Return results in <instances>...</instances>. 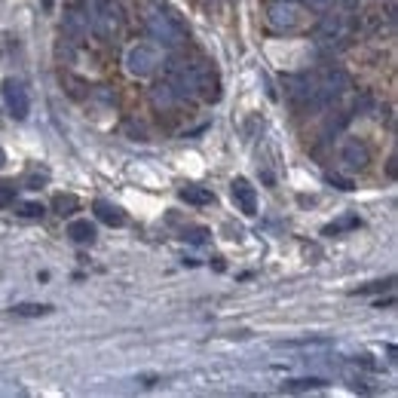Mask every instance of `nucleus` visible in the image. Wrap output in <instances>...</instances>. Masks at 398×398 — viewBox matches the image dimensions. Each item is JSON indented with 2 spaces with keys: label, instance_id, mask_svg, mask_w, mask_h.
Listing matches in <instances>:
<instances>
[{
  "label": "nucleus",
  "instance_id": "obj_1",
  "mask_svg": "<svg viewBox=\"0 0 398 398\" xmlns=\"http://www.w3.org/2000/svg\"><path fill=\"white\" fill-rule=\"evenodd\" d=\"M144 25L147 31H151L153 40H160L162 46H181L184 40H187V31H184V25L178 22L172 12L166 10L162 3H147V16H144Z\"/></svg>",
  "mask_w": 398,
  "mask_h": 398
},
{
  "label": "nucleus",
  "instance_id": "obj_2",
  "mask_svg": "<svg viewBox=\"0 0 398 398\" xmlns=\"http://www.w3.org/2000/svg\"><path fill=\"white\" fill-rule=\"evenodd\" d=\"M86 12H89L92 31H95L98 37H113L117 28L123 25V10H120L113 0H95Z\"/></svg>",
  "mask_w": 398,
  "mask_h": 398
},
{
  "label": "nucleus",
  "instance_id": "obj_3",
  "mask_svg": "<svg viewBox=\"0 0 398 398\" xmlns=\"http://www.w3.org/2000/svg\"><path fill=\"white\" fill-rule=\"evenodd\" d=\"M169 86H172L175 98H193L196 95V65L193 61H169Z\"/></svg>",
  "mask_w": 398,
  "mask_h": 398
},
{
  "label": "nucleus",
  "instance_id": "obj_4",
  "mask_svg": "<svg viewBox=\"0 0 398 398\" xmlns=\"http://www.w3.org/2000/svg\"><path fill=\"white\" fill-rule=\"evenodd\" d=\"M160 49L156 46H147V44H138L132 46L129 53H126V70H129L132 77H151L156 68H160Z\"/></svg>",
  "mask_w": 398,
  "mask_h": 398
},
{
  "label": "nucleus",
  "instance_id": "obj_5",
  "mask_svg": "<svg viewBox=\"0 0 398 398\" xmlns=\"http://www.w3.org/2000/svg\"><path fill=\"white\" fill-rule=\"evenodd\" d=\"M196 95L205 98V102L221 98V77L209 61H196Z\"/></svg>",
  "mask_w": 398,
  "mask_h": 398
},
{
  "label": "nucleus",
  "instance_id": "obj_6",
  "mask_svg": "<svg viewBox=\"0 0 398 398\" xmlns=\"http://www.w3.org/2000/svg\"><path fill=\"white\" fill-rule=\"evenodd\" d=\"M3 104H6V111H10L16 120H25L28 111H31L28 89L19 80H12V77H10V80H3Z\"/></svg>",
  "mask_w": 398,
  "mask_h": 398
},
{
  "label": "nucleus",
  "instance_id": "obj_7",
  "mask_svg": "<svg viewBox=\"0 0 398 398\" xmlns=\"http://www.w3.org/2000/svg\"><path fill=\"white\" fill-rule=\"evenodd\" d=\"M267 22L273 31H294L301 25V12H297V6H291V0H279L269 6Z\"/></svg>",
  "mask_w": 398,
  "mask_h": 398
},
{
  "label": "nucleus",
  "instance_id": "obj_8",
  "mask_svg": "<svg viewBox=\"0 0 398 398\" xmlns=\"http://www.w3.org/2000/svg\"><path fill=\"white\" fill-rule=\"evenodd\" d=\"M230 196H233V202L239 205V211H243V215H258V190L252 187V181H248V178H233Z\"/></svg>",
  "mask_w": 398,
  "mask_h": 398
},
{
  "label": "nucleus",
  "instance_id": "obj_9",
  "mask_svg": "<svg viewBox=\"0 0 398 398\" xmlns=\"http://www.w3.org/2000/svg\"><path fill=\"white\" fill-rule=\"evenodd\" d=\"M340 160H343L346 169H352V172H355V169H365L368 162H371V153H368V147L361 144V141L352 138V141H346V144L340 147Z\"/></svg>",
  "mask_w": 398,
  "mask_h": 398
},
{
  "label": "nucleus",
  "instance_id": "obj_10",
  "mask_svg": "<svg viewBox=\"0 0 398 398\" xmlns=\"http://www.w3.org/2000/svg\"><path fill=\"white\" fill-rule=\"evenodd\" d=\"M285 95L291 102H312L316 98V80H310V77H285Z\"/></svg>",
  "mask_w": 398,
  "mask_h": 398
},
{
  "label": "nucleus",
  "instance_id": "obj_11",
  "mask_svg": "<svg viewBox=\"0 0 398 398\" xmlns=\"http://www.w3.org/2000/svg\"><path fill=\"white\" fill-rule=\"evenodd\" d=\"M95 218L98 221H104L108 227H123L126 224V215H123V209L120 205H113V202H108V199H95Z\"/></svg>",
  "mask_w": 398,
  "mask_h": 398
},
{
  "label": "nucleus",
  "instance_id": "obj_12",
  "mask_svg": "<svg viewBox=\"0 0 398 398\" xmlns=\"http://www.w3.org/2000/svg\"><path fill=\"white\" fill-rule=\"evenodd\" d=\"M65 31L70 34V37H83V34L89 31V12L70 6V10L65 12Z\"/></svg>",
  "mask_w": 398,
  "mask_h": 398
},
{
  "label": "nucleus",
  "instance_id": "obj_13",
  "mask_svg": "<svg viewBox=\"0 0 398 398\" xmlns=\"http://www.w3.org/2000/svg\"><path fill=\"white\" fill-rule=\"evenodd\" d=\"M68 236L74 239L77 245H92L98 233H95V224H89V221H83V218H80V221H70L68 224Z\"/></svg>",
  "mask_w": 398,
  "mask_h": 398
},
{
  "label": "nucleus",
  "instance_id": "obj_14",
  "mask_svg": "<svg viewBox=\"0 0 398 398\" xmlns=\"http://www.w3.org/2000/svg\"><path fill=\"white\" fill-rule=\"evenodd\" d=\"M181 199L190 205H209V202H215V193H211L209 187H199V184H187V187L181 190Z\"/></svg>",
  "mask_w": 398,
  "mask_h": 398
},
{
  "label": "nucleus",
  "instance_id": "obj_15",
  "mask_svg": "<svg viewBox=\"0 0 398 398\" xmlns=\"http://www.w3.org/2000/svg\"><path fill=\"white\" fill-rule=\"evenodd\" d=\"M151 102H153L156 111H162V108H172L178 98H175V92H172L169 83H156V86L151 89Z\"/></svg>",
  "mask_w": 398,
  "mask_h": 398
},
{
  "label": "nucleus",
  "instance_id": "obj_16",
  "mask_svg": "<svg viewBox=\"0 0 398 398\" xmlns=\"http://www.w3.org/2000/svg\"><path fill=\"white\" fill-rule=\"evenodd\" d=\"M340 31H343V19H340V16H325L322 22H319V28H316V34H319L322 40L340 37Z\"/></svg>",
  "mask_w": 398,
  "mask_h": 398
},
{
  "label": "nucleus",
  "instance_id": "obj_17",
  "mask_svg": "<svg viewBox=\"0 0 398 398\" xmlns=\"http://www.w3.org/2000/svg\"><path fill=\"white\" fill-rule=\"evenodd\" d=\"M325 380L322 377H303V380H291V383H282L285 392H307V389H322Z\"/></svg>",
  "mask_w": 398,
  "mask_h": 398
},
{
  "label": "nucleus",
  "instance_id": "obj_18",
  "mask_svg": "<svg viewBox=\"0 0 398 398\" xmlns=\"http://www.w3.org/2000/svg\"><path fill=\"white\" fill-rule=\"evenodd\" d=\"M53 209L59 211V215H74V211L80 209V199H77L74 193H59L53 199Z\"/></svg>",
  "mask_w": 398,
  "mask_h": 398
},
{
  "label": "nucleus",
  "instance_id": "obj_19",
  "mask_svg": "<svg viewBox=\"0 0 398 398\" xmlns=\"http://www.w3.org/2000/svg\"><path fill=\"white\" fill-rule=\"evenodd\" d=\"M16 316H25V319H37V316H46V312H53V307H46V303H19V307H12Z\"/></svg>",
  "mask_w": 398,
  "mask_h": 398
},
{
  "label": "nucleus",
  "instance_id": "obj_20",
  "mask_svg": "<svg viewBox=\"0 0 398 398\" xmlns=\"http://www.w3.org/2000/svg\"><path fill=\"white\" fill-rule=\"evenodd\" d=\"M16 211H19V218H44V202H19L16 205Z\"/></svg>",
  "mask_w": 398,
  "mask_h": 398
},
{
  "label": "nucleus",
  "instance_id": "obj_21",
  "mask_svg": "<svg viewBox=\"0 0 398 398\" xmlns=\"http://www.w3.org/2000/svg\"><path fill=\"white\" fill-rule=\"evenodd\" d=\"M184 239L193 245H202L205 239H209V230H205V227H187V230H184Z\"/></svg>",
  "mask_w": 398,
  "mask_h": 398
},
{
  "label": "nucleus",
  "instance_id": "obj_22",
  "mask_svg": "<svg viewBox=\"0 0 398 398\" xmlns=\"http://www.w3.org/2000/svg\"><path fill=\"white\" fill-rule=\"evenodd\" d=\"M12 202H16V187L12 184H0V209H6Z\"/></svg>",
  "mask_w": 398,
  "mask_h": 398
},
{
  "label": "nucleus",
  "instance_id": "obj_23",
  "mask_svg": "<svg viewBox=\"0 0 398 398\" xmlns=\"http://www.w3.org/2000/svg\"><path fill=\"white\" fill-rule=\"evenodd\" d=\"M325 181H328L331 187H337V190H352L355 187L350 178H343V175H325Z\"/></svg>",
  "mask_w": 398,
  "mask_h": 398
},
{
  "label": "nucleus",
  "instance_id": "obj_24",
  "mask_svg": "<svg viewBox=\"0 0 398 398\" xmlns=\"http://www.w3.org/2000/svg\"><path fill=\"white\" fill-rule=\"evenodd\" d=\"M303 6L312 10V12H325L331 6V0H303Z\"/></svg>",
  "mask_w": 398,
  "mask_h": 398
},
{
  "label": "nucleus",
  "instance_id": "obj_25",
  "mask_svg": "<svg viewBox=\"0 0 398 398\" xmlns=\"http://www.w3.org/2000/svg\"><path fill=\"white\" fill-rule=\"evenodd\" d=\"M3 166H6V153L0 151V169H3Z\"/></svg>",
  "mask_w": 398,
  "mask_h": 398
},
{
  "label": "nucleus",
  "instance_id": "obj_26",
  "mask_svg": "<svg viewBox=\"0 0 398 398\" xmlns=\"http://www.w3.org/2000/svg\"><path fill=\"white\" fill-rule=\"evenodd\" d=\"M53 3H55V0H44V6H46V10H53Z\"/></svg>",
  "mask_w": 398,
  "mask_h": 398
}]
</instances>
